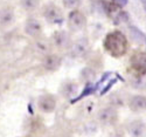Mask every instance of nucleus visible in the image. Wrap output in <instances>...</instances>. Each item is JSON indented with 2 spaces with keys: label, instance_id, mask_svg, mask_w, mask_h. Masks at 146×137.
Listing matches in <instances>:
<instances>
[{
  "label": "nucleus",
  "instance_id": "nucleus-1",
  "mask_svg": "<svg viewBox=\"0 0 146 137\" xmlns=\"http://www.w3.org/2000/svg\"><path fill=\"white\" fill-rule=\"evenodd\" d=\"M127 47H129L127 39L125 38V35L119 31L109 33L105 36L104 48L106 49V52L110 55H112L113 57L123 56L127 52Z\"/></svg>",
  "mask_w": 146,
  "mask_h": 137
},
{
  "label": "nucleus",
  "instance_id": "nucleus-2",
  "mask_svg": "<svg viewBox=\"0 0 146 137\" xmlns=\"http://www.w3.org/2000/svg\"><path fill=\"white\" fill-rule=\"evenodd\" d=\"M130 67L137 75L143 76L146 74V55L141 53L133 54L130 59Z\"/></svg>",
  "mask_w": 146,
  "mask_h": 137
},
{
  "label": "nucleus",
  "instance_id": "nucleus-3",
  "mask_svg": "<svg viewBox=\"0 0 146 137\" xmlns=\"http://www.w3.org/2000/svg\"><path fill=\"white\" fill-rule=\"evenodd\" d=\"M42 14L47 19V21H49L50 23H61V22L63 21V14H62V12H61V9L57 6H55L53 4L46 5L43 7Z\"/></svg>",
  "mask_w": 146,
  "mask_h": 137
},
{
  "label": "nucleus",
  "instance_id": "nucleus-4",
  "mask_svg": "<svg viewBox=\"0 0 146 137\" xmlns=\"http://www.w3.org/2000/svg\"><path fill=\"white\" fill-rule=\"evenodd\" d=\"M68 23H69V27L74 31H80L82 28H84L87 23V19L86 15H84L82 12L80 11H72L71 13L69 14L68 18Z\"/></svg>",
  "mask_w": 146,
  "mask_h": 137
},
{
  "label": "nucleus",
  "instance_id": "nucleus-5",
  "mask_svg": "<svg viewBox=\"0 0 146 137\" xmlns=\"http://www.w3.org/2000/svg\"><path fill=\"white\" fill-rule=\"evenodd\" d=\"M98 120L101 123L105 124V126H112L118 120V114L113 108H104L100 111L98 114Z\"/></svg>",
  "mask_w": 146,
  "mask_h": 137
},
{
  "label": "nucleus",
  "instance_id": "nucleus-6",
  "mask_svg": "<svg viewBox=\"0 0 146 137\" xmlns=\"http://www.w3.org/2000/svg\"><path fill=\"white\" fill-rule=\"evenodd\" d=\"M89 42L87 39H81L75 42V45L71 47V55L74 57H83L89 52Z\"/></svg>",
  "mask_w": 146,
  "mask_h": 137
},
{
  "label": "nucleus",
  "instance_id": "nucleus-7",
  "mask_svg": "<svg viewBox=\"0 0 146 137\" xmlns=\"http://www.w3.org/2000/svg\"><path fill=\"white\" fill-rule=\"evenodd\" d=\"M56 107V101L52 95H43L39 100V108L44 113H52Z\"/></svg>",
  "mask_w": 146,
  "mask_h": 137
},
{
  "label": "nucleus",
  "instance_id": "nucleus-8",
  "mask_svg": "<svg viewBox=\"0 0 146 137\" xmlns=\"http://www.w3.org/2000/svg\"><path fill=\"white\" fill-rule=\"evenodd\" d=\"M61 57L58 55H55V54H50V55H47L44 59H43V67L49 70V72H53V70H56L60 66H61Z\"/></svg>",
  "mask_w": 146,
  "mask_h": 137
},
{
  "label": "nucleus",
  "instance_id": "nucleus-9",
  "mask_svg": "<svg viewBox=\"0 0 146 137\" xmlns=\"http://www.w3.org/2000/svg\"><path fill=\"white\" fill-rule=\"evenodd\" d=\"M53 40L57 48H67L70 46V38L66 32H56L53 36Z\"/></svg>",
  "mask_w": 146,
  "mask_h": 137
},
{
  "label": "nucleus",
  "instance_id": "nucleus-10",
  "mask_svg": "<svg viewBox=\"0 0 146 137\" xmlns=\"http://www.w3.org/2000/svg\"><path fill=\"white\" fill-rule=\"evenodd\" d=\"M129 131L133 137H143L146 134V127L141 121H133L129 124Z\"/></svg>",
  "mask_w": 146,
  "mask_h": 137
},
{
  "label": "nucleus",
  "instance_id": "nucleus-11",
  "mask_svg": "<svg viewBox=\"0 0 146 137\" xmlns=\"http://www.w3.org/2000/svg\"><path fill=\"white\" fill-rule=\"evenodd\" d=\"M42 31V27H41V23L35 20V19H29L27 22H26V26H25V32L31 35V36H36L39 35Z\"/></svg>",
  "mask_w": 146,
  "mask_h": 137
},
{
  "label": "nucleus",
  "instance_id": "nucleus-12",
  "mask_svg": "<svg viewBox=\"0 0 146 137\" xmlns=\"http://www.w3.org/2000/svg\"><path fill=\"white\" fill-rule=\"evenodd\" d=\"M130 108L135 111L146 110V97L145 96H135L130 101Z\"/></svg>",
  "mask_w": 146,
  "mask_h": 137
},
{
  "label": "nucleus",
  "instance_id": "nucleus-13",
  "mask_svg": "<svg viewBox=\"0 0 146 137\" xmlns=\"http://www.w3.org/2000/svg\"><path fill=\"white\" fill-rule=\"evenodd\" d=\"M130 33H131L132 39L135 40L138 45L146 47V36L144 35V33H141V32H140L139 29H137L136 27H131V28H130Z\"/></svg>",
  "mask_w": 146,
  "mask_h": 137
},
{
  "label": "nucleus",
  "instance_id": "nucleus-14",
  "mask_svg": "<svg viewBox=\"0 0 146 137\" xmlns=\"http://www.w3.org/2000/svg\"><path fill=\"white\" fill-rule=\"evenodd\" d=\"M78 92V87L76 83H66L62 88V93H63V96L66 97H72L75 96Z\"/></svg>",
  "mask_w": 146,
  "mask_h": 137
},
{
  "label": "nucleus",
  "instance_id": "nucleus-15",
  "mask_svg": "<svg viewBox=\"0 0 146 137\" xmlns=\"http://www.w3.org/2000/svg\"><path fill=\"white\" fill-rule=\"evenodd\" d=\"M12 21H13V13H12V11H4L0 14V23L4 25V26L9 25Z\"/></svg>",
  "mask_w": 146,
  "mask_h": 137
},
{
  "label": "nucleus",
  "instance_id": "nucleus-16",
  "mask_svg": "<svg viewBox=\"0 0 146 137\" xmlns=\"http://www.w3.org/2000/svg\"><path fill=\"white\" fill-rule=\"evenodd\" d=\"M40 0H22V6L27 11H33L39 6Z\"/></svg>",
  "mask_w": 146,
  "mask_h": 137
},
{
  "label": "nucleus",
  "instance_id": "nucleus-17",
  "mask_svg": "<svg viewBox=\"0 0 146 137\" xmlns=\"http://www.w3.org/2000/svg\"><path fill=\"white\" fill-rule=\"evenodd\" d=\"M63 5L67 8L74 9V8H77L81 5V0H63Z\"/></svg>",
  "mask_w": 146,
  "mask_h": 137
},
{
  "label": "nucleus",
  "instance_id": "nucleus-18",
  "mask_svg": "<svg viewBox=\"0 0 146 137\" xmlns=\"http://www.w3.org/2000/svg\"><path fill=\"white\" fill-rule=\"evenodd\" d=\"M113 1H115L118 6H120V7H123V6H125V5L127 4V0H113Z\"/></svg>",
  "mask_w": 146,
  "mask_h": 137
},
{
  "label": "nucleus",
  "instance_id": "nucleus-19",
  "mask_svg": "<svg viewBox=\"0 0 146 137\" xmlns=\"http://www.w3.org/2000/svg\"><path fill=\"white\" fill-rule=\"evenodd\" d=\"M115 82H116V80H112V81H110V83H109V86H108V87H106V88H105V89H104V90L102 92V94H104L105 92H108L109 89H110V87H111V86H112V84H113Z\"/></svg>",
  "mask_w": 146,
  "mask_h": 137
},
{
  "label": "nucleus",
  "instance_id": "nucleus-20",
  "mask_svg": "<svg viewBox=\"0 0 146 137\" xmlns=\"http://www.w3.org/2000/svg\"><path fill=\"white\" fill-rule=\"evenodd\" d=\"M141 1V4H143V6H144V8L146 9V0H140Z\"/></svg>",
  "mask_w": 146,
  "mask_h": 137
},
{
  "label": "nucleus",
  "instance_id": "nucleus-21",
  "mask_svg": "<svg viewBox=\"0 0 146 137\" xmlns=\"http://www.w3.org/2000/svg\"><path fill=\"white\" fill-rule=\"evenodd\" d=\"M112 137H121V136H119V135H116V136H112Z\"/></svg>",
  "mask_w": 146,
  "mask_h": 137
}]
</instances>
